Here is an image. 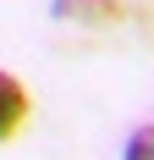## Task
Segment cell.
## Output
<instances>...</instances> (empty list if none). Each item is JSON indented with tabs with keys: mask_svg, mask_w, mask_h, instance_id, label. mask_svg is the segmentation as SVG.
I'll return each mask as SVG.
<instances>
[{
	"mask_svg": "<svg viewBox=\"0 0 154 160\" xmlns=\"http://www.w3.org/2000/svg\"><path fill=\"white\" fill-rule=\"evenodd\" d=\"M55 22H72V28H121L127 6L121 0H50Z\"/></svg>",
	"mask_w": 154,
	"mask_h": 160,
	"instance_id": "6da1fadb",
	"label": "cell"
},
{
	"mask_svg": "<svg viewBox=\"0 0 154 160\" xmlns=\"http://www.w3.org/2000/svg\"><path fill=\"white\" fill-rule=\"evenodd\" d=\"M28 116H33V94L0 66V144H11L17 132L28 127Z\"/></svg>",
	"mask_w": 154,
	"mask_h": 160,
	"instance_id": "7a4b0ae2",
	"label": "cell"
},
{
	"mask_svg": "<svg viewBox=\"0 0 154 160\" xmlns=\"http://www.w3.org/2000/svg\"><path fill=\"white\" fill-rule=\"evenodd\" d=\"M121 160H154V122H143V127H132V132H127Z\"/></svg>",
	"mask_w": 154,
	"mask_h": 160,
	"instance_id": "3957f363",
	"label": "cell"
}]
</instances>
